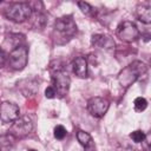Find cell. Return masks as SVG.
Segmentation results:
<instances>
[{
    "mask_svg": "<svg viewBox=\"0 0 151 151\" xmlns=\"http://www.w3.org/2000/svg\"><path fill=\"white\" fill-rule=\"evenodd\" d=\"M78 32L76 21L71 15L58 18L53 26V37L57 44H65L70 41Z\"/></svg>",
    "mask_w": 151,
    "mask_h": 151,
    "instance_id": "obj_1",
    "label": "cell"
},
{
    "mask_svg": "<svg viewBox=\"0 0 151 151\" xmlns=\"http://www.w3.org/2000/svg\"><path fill=\"white\" fill-rule=\"evenodd\" d=\"M51 74H52V87L55 91V96L64 98L70 90V84L71 79L68 73L63 68V67H52L51 68Z\"/></svg>",
    "mask_w": 151,
    "mask_h": 151,
    "instance_id": "obj_2",
    "label": "cell"
},
{
    "mask_svg": "<svg viewBox=\"0 0 151 151\" xmlns=\"http://www.w3.org/2000/svg\"><path fill=\"white\" fill-rule=\"evenodd\" d=\"M147 67L142 61H133L129 66H126L118 76V80L122 84V86L127 87L131 84H133L140 76H143L146 72Z\"/></svg>",
    "mask_w": 151,
    "mask_h": 151,
    "instance_id": "obj_3",
    "label": "cell"
},
{
    "mask_svg": "<svg viewBox=\"0 0 151 151\" xmlns=\"http://www.w3.org/2000/svg\"><path fill=\"white\" fill-rule=\"evenodd\" d=\"M33 8L27 2H14L5 9V17L14 22H24L31 18Z\"/></svg>",
    "mask_w": 151,
    "mask_h": 151,
    "instance_id": "obj_4",
    "label": "cell"
},
{
    "mask_svg": "<svg viewBox=\"0 0 151 151\" xmlns=\"http://www.w3.org/2000/svg\"><path fill=\"white\" fill-rule=\"evenodd\" d=\"M28 61V48L25 45L18 46L12 50L7 57V63L9 67L14 71H21L26 67Z\"/></svg>",
    "mask_w": 151,
    "mask_h": 151,
    "instance_id": "obj_5",
    "label": "cell"
},
{
    "mask_svg": "<svg viewBox=\"0 0 151 151\" xmlns=\"http://www.w3.org/2000/svg\"><path fill=\"white\" fill-rule=\"evenodd\" d=\"M33 130V122L28 116H22L18 117L13 123L9 129V134H12L15 139L17 138H24L27 134L31 133Z\"/></svg>",
    "mask_w": 151,
    "mask_h": 151,
    "instance_id": "obj_6",
    "label": "cell"
},
{
    "mask_svg": "<svg viewBox=\"0 0 151 151\" xmlns=\"http://www.w3.org/2000/svg\"><path fill=\"white\" fill-rule=\"evenodd\" d=\"M116 33H117V37L122 41H125V42H133L140 37V32L138 27L136 26V24L129 20L120 22L117 27Z\"/></svg>",
    "mask_w": 151,
    "mask_h": 151,
    "instance_id": "obj_7",
    "label": "cell"
},
{
    "mask_svg": "<svg viewBox=\"0 0 151 151\" xmlns=\"http://www.w3.org/2000/svg\"><path fill=\"white\" fill-rule=\"evenodd\" d=\"M109 106H110L109 100L103 97H92L87 100V110L96 118L104 117V114L109 110Z\"/></svg>",
    "mask_w": 151,
    "mask_h": 151,
    "instance_id": "obj_8",
    "label": "cell"
},
{
    "mask_svg": "<svg viewBox=\"0 0 151 151\" xmlns=\"http://www.w3.org/2000/svg\"><path fill=\"white\" fill-rule=\"evenodd\" d=\"M20 113V109L17 104L11 101H4L0 104V120L5 124L13 123Z\"/></svg>",
    "mask_w": 151,
    "mask_h": 151,
    "instance_id": "obj_9",
    "label": "cell"
},
{
    "mask_svg": "<svg viewBox=\"0 0 151 151\" xmlns=\"http://www.w3.org/2000/svg\"><path fill=\"white\" fill-rule=\"evenodd\" d=\"M91 44L92 46L99 48H106V50L114 48V40L106 34H93L91 38Z\"/></svg>",
    "mask_w": 151,
    "mask_h": 151,
    "instance_id": "obj_10",
    "label": "cell"
},
{
    "mask_svg": "<svg viewBox=\"0 0 151 151\" xmlns=\"http://www.w3.org/2000/svg\"><path fill=\"white\" fill-rule=\"evenodd\" d=\"M72 71L78 78H86L88 74L86 59L84 57H77L72 61Z\"/></svg>",
    "mask_w": 151,
    "mask_h": 151,
    "instance_id": "obj_11",
    "label": "cell"
},
{
    "mask_svg": "<svg viewBox=\"0 0 151 151\" xmlns=\"http://www.w3.org/2000/svg\"><path fill=\"white\" fill-rule=\"evenodd\" d=\"M77 139L80 143V145H83L85 147L86 151H96V146L93 144V140H92V137L90 136V133L79 130L77 132Z\"/></svg>",
    "mask_w": 151,
    "mask_h": 151,
    "instance_id": "obj_12",
    "label": "cell"
},
{
    "mask_svg": "<svg viewBox=\"0 0 151 151\" xmlns=\"http://www.w3.org/2000/svg\"><path fill=\"white\" fill-rule=\"evenodd\" d=\"M136 17L144 24L151 22V7L146 5H138L136 7Z\"/></svg>",
    "mask_w": 151,
    "mask_h": 151,
    "instance_id": "obj_13",
    "label": "cell"
},
{
    "mask_svg": "<svg viewBox=\"0 0 151 151\" xmlns=\"http://www.w3.org/2000/svg\"><path fill=\"white\" fill-rule=\"evenodd\" d=\"M31 18H33V26L35 28H44L46 25V17L41 12H34L32 13Z\"/></svg>",
    "mask_w": 151,
    "mask_h": 151,
    "instance_id": "obj_14",
    "label": "cell"
},
{
    "mask_svg": "<svg viewBox=\"0 0 151 151\" xmlns=\"http://www.w3.org/2000/svg\"><path fill=\"white\" fill-rule=\"evenodd\" d=\"M133 107L137 112H142L147 107V100L143 97H137L133 101Z\"/></svg>",
    "mask_w": 151,
    "mask_h": 151,
    "instance_id": "obj_15",
    "label": "cell"
},
{
    "mask_svg": "<svg viewBox=\"0 0 151 151\" xmlns=\"http://www.w3.org/2000/svg\"><path fill=\"white\" fill-rule=\"evenodd\" d=\"M130 138H131L134 143H143V142H145L146 134H145L142 130H136V131H133V132L130 133Z\"/></svg>",
    "mask_w": 151,
    "mask_h": 151,
    "instance_id": "obj_16",
    "label": "cell"
},
{
    "mask_svg": "<svg viewBox=\"0 0 151 151\" xmlns=\"http://www.w3.org/2000/svg\"><path fill=\"white\" fill-rule=\"evenodd\" d=\"M53 134H54V137L57 138V139H64L65 138V136L67 134V131H66V129L63 126V125H57L55 127H54V132H53Z\"/></svg>",
    "mask_w": 151,
    "mask_h": 151,
    "instance_id": "obj_17",
    "label": "cell"
},
{
    "mask_svg": "<svg viewBox=\"0 0 151 151\" xmlns=\"http://www.w3.org/2000/svg\"><path fill=\"white\" fill-rule=\"evenodd\" d=\"M78 7L80 8V11L83 12V13H85V14H90L92 11H93V7L88 4V2H85V1H79L78 4Z\"/></svg>",
    "mask_w": 151,
    "mask_h": 151,
    "instance_id": "obj_18",
    "label": "cell"
},
{
    "mask_svg": "<svg viewBox=\"0 0 151 151\" xmlns=\"http://www.w3.org/2000/svg\"><path fill=\"white\" fill-rule=\"evenodd\" d=\"M45 97L48 98V99H52L55 97V91L52 86H47V88L45 90Z\"/></svg>",
    "mask_w": 151,
    "mask_h": 151,
    "instance_id": "obj_19",
    "label": "cell"
},
{
    "mask_svg": "<svg viewBox=\"0 0 151 151\" xmlns=\"http://www.w3.org/2000/svg\"><path fill=\"white\" fill-rule=\"evenodd\" d=\"M5 61H6V57H5V53H4V51L0 48V67L5 64Z\"/></svg>",
    "mask_w": 151,
    "mask_h": 151,
    "instance_id": "obj_20",
    "label": "cell"
},
{
    "mask_svg": "<svg viewBox=\"0 0 151 151\" xmlns=\"http://www.w3.org/2000/svg\"><path fill=\"white\" fill-rule=\"evenodd\" d=\"M28 151H37V150H33V149H32V150H28Z\"/></svg>",
    "mask_w": 151,
    "mask_h": 151,
    "instance_id": "obj_21",
    "label": "cell"
},
{
    "mask_svg": "<svg viewBox=\"0 0 151 151\" xmlns=\"http://www.w3.org/2000/svg\"><path fill=\"white\" fill-rule=\"evenodd\" d=\"M0 151H1V147H0Z\"/></svg>",
    "mask_w": 151,
    "mask_h": 151,
    "instance_id": "obj_22",
    "label": "cell"
}]
</instances>
